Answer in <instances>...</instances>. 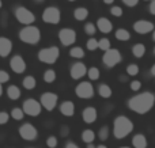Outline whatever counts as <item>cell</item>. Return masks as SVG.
<instances>
[{
    "label": "cell",
    "instance_id": "obj_56",
    "mask_svg": "<svg viewBox=\"0 0 155 148\" xmlns=\"http://www.w3.org/2000/svg\"><path fill=\"white\" fill-rule=\"evenodd\" d=\"M150 2H151V0H150Z\"/></svg>",
    "mask_w": 155,
    "mask_h": 148
},
{
    "label": "cell",
    "instance_id": "obj_8",
    "mask_svg": "<svg viewBox=\"0 0 155 148\" xmlns=\"http://www.w3.org/2000/svg\"><path fill=\"white\" fill-rule=\"evenodd\" d=\"M15 18L22 24H31L35 21V15L25 7H18L15 10Z\"/></svg>",
    "mask_w": 155,
    "mask_h": 148
},
{
    "label": "cell",
    "instance_id": "obj_35",
    "mask_svg": "<svg viewBox=\"0 0 155 148\" xmlns=\"http://www.w3.org/2000/svg\"><path fill=\"white\" fill-rule=\"evenodd\" d=\"M84 31H86V34H88V35H94L95 34V31H97V26L94 23H86L84 24Z\"/></svg>",
    "mask_w": 155,
    "mask_h": 148
},
{
    "label": "cell",
    "instance_id": "obj_28",
    "mask_svg": "<svg viewBox=\"0 0 155 148\" xmlns=\"http://www.w3.org/2000/svg\"><path fill=\"white\" fill-rule=\"evenodd\" d=\"M70 56L74 59H83L84 57V50H83L80 46H75V48H71L70 50Z\"/></svg>",
    "mask_w": 155,
    "mask_h": 148
},
{
    "label": "cell",
    "instance_id": "obj_50",
    "mask_svg": "<svg viewBox=\"0 0 155 148\" xmlns=\"http://www.w3.org/2000/svg\"><path fill=\"white\" fill-rule=\"evenodd\" d=\"M151 73H153V75H155V65L153 68H151Z\"/></svg>",
    "mask_w": 155,
    "mask_h": 148
},
{
    "label": "cell",
    "instance_id": "obj_1",
    "mask_svg": "<svg viewBox=\"0 0 155 148\" xmlns=\"http://www.w3.org/2000/svg\"><path fill=\"white\" fill-rule=\"evenodd\" d=\"M155 103V95L150 91L146 92H140V94L132 97L128 101V106L132 111L137 114H146L153 109Z\"/></svg>",
    "mask_w": 155,
    "mask_h": 148
},
{
    "label": "cell",
    "instance_id": "obj_23",
    "mask_svg": "<svg viewBox=\"0 0 155 148\" xmlns=\"http://www.w3.org/2000/svg\"><path fill=\"white\" fill-rule=\"evenodd\" d=\"M74 16H75L76 21H84L86 18L88 16V11L87 8H83V7H79L74 11Z\"/></svg>",
    "mask_w": 155,
    "mask_h": 148
},
{
    "label": "cell",
    "instance_id": "obj_13",
    "mask_svg": "<svg viewBox=\"0 0 155 148\" xmlns=\"http://www.w3.org/2000/svg\"><path fill=\"white\" fill-rule=\"evenodd\" d=\"M134 30L137 33V34H147V33H151L154 30V23L150 21H137L134 23Z\"/></svg>",
    "mask_w": 155,
    "mask_h": 148
},
{
    "label": "cell",
    "instance_id": "obj_41",
    "mask_svg": "<svg viewBox=\"0 0 155 148\" xmlns=\"http://www.w3.org/2000/svg\"><path fill=\"white\" fill-rule=\"evenodd\" d=\"M140 87H142V83H140L139 80H132L131 82V90H134V91H139Z\"/></svg>",
    "mask_w": 155,
    "mask_h": 148
},
{
    "label": "cell",
    "instance_id": "obj_47",
    "mask_svg": "<svg viewBox=\"0 0 155 148\" xmlns=\"http://www.w3.org/2000/svg\"><path fill=\"white\" fill-rule=\"evenodd\" d=\"M120 80L124 83V82H127V78H125V76H120Z\"/></svg>",
    "mask_w": 155,
    "mask_h": 148
},
{
    "label": "cell",
    "instance_id": "obj_34",
    "mask_svg": "<svg viewBox=\"0 0 155 148\" xmlns=\"http://www.w3.org/2000/svg\"><path fill=\"white\" fill-rule=\"evenodd\" d=\"M110 48V41L107 38H102V40L98 41V49L101 50H107Z\"/></svg>",
    "mask_w": 155,
    "mask_h": 148
},
{
    "label": "cell",
    "instance_id": "obj_31",
    "mask_svg": "<svg viewBox=\"0 0 155 148\" xmlns=\"http://www.w3.org/2000/svg\"><path fill=\"white\" fill-rule=\"evenodd\" d=\"M23 116H25L23 110L19 108H14L12 110H11V117H12L14 120H16V121H21V120L23 118Z\"/></svg>",
    "mask_w": 155,
    "mask_h": 148
},
{
    "label": "cell",
    "instance_id": "obj_45",
    "mask_svg": "<svg viewBox=\"0 0 155 148\" xmlns=\"http://www.w3.org/2000/svg\"><path fill=\"white\" fill-rule=\"evenodd\" d=\"M65 148H79V147H78L74 141H68V143L65 144Z\"/></svg>",
    "mask_w": 155,
    "mask_h": 148
},
{
    "label": "cell",
    "instance_id": "obj_39",
    "mask_svg": "<svg viewBox=\"0 0 155 148\" xmlns=\"http://www.w3.org/2000/svg\"><path fill=\"white\" fill-rule=\"evenodd\" d=\"M110 14L118 18V16L123 15V10H121V7H118V5H114V7L110 8Z\"/></svg>",
    "mask_w": 155,
    "mask_h": 148
},
{
    "label": "cell",
    "instance_id": "obj_30",
    "mask_svg": "<svg viewBox=\"0 0 155 148\" xmlns=\"http://www.w3.org/2000/svg\"><path fill=\"white\" fill-rule=\"evenodd\" d=\"M44 80H45V83H53L56 80V72L53 69H48L44 73Z\"/></svg>",
    "mask_w": 155,
    "mask_h": 148
},
{
    "label": "cell",
    "instance_id": "obj_7",
    "mask_svg": "<svg viewBox=\"0 0 155 148\" xmlns=\"http://www.w3.org/2000/svg\"><path fill=\"white\" fill-rule=\"evenodd\" d=\"M61 19V14L60 10L56 7H48L44 10L42 12V21L45 23H51V24H57Z\"/></svg>",
    "mask_w": 155,
    "mask_h": 148
},
{
    "label": "cell",
    "instance_id": "obj_21",
    "mask_svg": "<svg viewBox=\"0 0 155 148\" xmlns=\"http://www.w3.org/2000/svg\"><path fill=\"white\" fill-rule=\"evenodd\" d=\"M7 95L10 99L16 101V99H19V97H21V90H19V87L11 84V86L7 88Z\"/></svg>",
    "mask_w": 155,
    "mask_h": 148
},
{
    "label": "cell",
    "instance_id": "obj_52",
    "mask_svg": "<svg viewBox=\"0 0 155 148\" xmlns=\"http://www.w3.org/2000/svg\"><path fill=\"white\" fill-rule=\"evenodd\" d=\"M0 8H2V0H0Z\"/></svg>",
    "mask_w": 155,
    "mask_h": 148
},
{
    "label": "cell",
    "instance_id": "obj_55",
    "mask_svg": "<svg viewBox=\"0 0 155 148\" xmlns=\"http://www.w3.org/2000/svg\"><path fill=\"white\" fill-rule=\"evenodd\" d=\"M38 2H41V0H38Z\"/></svg>",
    "mask_w": 155,
    "mask_h": 148
},
{
    "label": "cell",
    "instance_id": "obj_42",
    "mask_svg": "<svg viewBox=\"0 0 155 148\" xmlns=\"http://www.w3.org/2000/svg\"><path fill=\"white\" fill-rule=\"evenodd\" d=\"M124 4H127L128 7H135V5H137V3H139V0H123Z\"/></svg>",
    "mask_w": 155,
    "mask_h": 148
},
{
    "label": "cell",
    "instance_id": "obj_14",
    "mask_svg": "<svg viewBox=\"0 0 155 148\" xmlns=\"http://www.w3.org/2000/svg\"><path fill=\"white\" fill-rule=\"evenodd\" d=\"M10 67L15 73H23L26 71V63H25V60L19 54H15L10 60Z\"/></svg>",
    "mask_w": 155,
    "mask_h": 148
},
{
    "label": "cell",
    "instance_id": "obj_43",
    "mask_svg": "<svg viewBox=\"0 0 155 148\" xmlns=\"http://www.w3.org/2000/svg\"><path fill=\"white\" fill-rule=\"evenodd\" d=\"M68 133H70V128H68V127H63L61 130H60V135H61L63 137H65Z\"/></svg>",
    "mask_w": 155,
    "mask_h": 148
},
{
    "label": "cell",
    "instance_id": "obj_51",
    "mask_svg": "<svg viewBox=\"0 0 155 148\" xmlns=\"http://www.w3.org/2000/svg\"><path fill=\"white\" fill-rule=\"evenodd\" d=\"M95 148H107V147L106 146H97Z\"/></svg>",
    "mask_w": 155,
    "mask_h": 148
},
{
    "label": "cell",
    "instance_id": "obj_54",
    "mask_svg": "<svg viewBox=\"0 0 155 148\" xmlns=\"http://www.w3.org/2000/svg\"><path fill=\"white\" fill-rule=\"evenodd\" d=\"M121 148H129V147H121Z\"/></svg>",
    "mask_w": 155,
    "mask_h": 148
},
{
    "label": "cell",
    "instance_id": "obj_27",
    "mask_svg": "<svg viewBox=\"0 0 155 148\" xmlns=\"http://www.w3.org/2000/svg\"><path fill=\"white\" fill-rule=\"evenodd\" d=\"M116 38H117L118 41H128L129 38H131V34H129V31L125 29H118L117 31H116Z\"/></svg>",
    "mask_w": 155,
    "mask_h": 148
},
{
    "label": "cell",
    "instance_id": "obj_38",
    "mask_svg": "<svg viewBox=\"0 0 155 148\" xmlns=\"http://www.w3.org/2000/svg\"><path fill=\"white\" fill-rule=\"evenodd\" d=\"M10 120V114L7 111H0V125H4Z\"/></svg>",
    "mask_w": 155,
    "mask_h": 148
},
{
    "label": "cell",
    "instance_id": "obj_37",
    "mask_svg": "<svg viewBox=\"0 0 155 148\" xmlns=\"http://www.w3.org/2000/svg\"><path fill=\"white\" fill-rule=\"evenodd\" d=\"M46 146L49 148H56L57 147V137L54 136H49L48 140H46Z\"/></svg>",
    "mask_w": 155,
    "mask_h": 148
},
{
    "label": "cell",
    "instance_id": "obj_10",
    "mask_svg": "<svg viewBox=\"0 0 155 148\" xmlns=\"http://www.w3.org/2000/svg\"><path fill=\"white\" fill-rule=\"evenodd\" d=\"M19 135H21V137L23 139V140L33 141L38 137V130L35 129L34 125L26 122V124H23L21 128H19Z\"/></svg>",
    "mask_w": 155,
    "mask_h": 148
},
{
    "label": "cell",
    "instance_id": "obj_53",
    "mask_svg": "<svg viewBox=\"0 0 155 148\" xmlns=\"http://www.w3.org/2000/svg\"><path fill=\"white\" fill-rule=\"evenodd\" d=\"M68 2H75V0H68Z\"/></svg>",
    "mask_w": 155,
    "mask_h": 148
},
{
    "label": "cell",
    "instance_id": "obj_26",
    "mask_svg": "<svg viewBox=\"0 0 155 148\" xmlns=\"http://www.w3.org/2000/svg\"><path fill=\"white\" fill-rule=\"evenodd\" d=\"M94 139H95V133H94L91 129H86V130H83V133H82V140L84 141L86 144L93 143Z\"/></svg>",
    "mask_w": 155,
    "mask_h": 148
},
{
    "label": "cell",
    "instance_id": "obj_24",
    "mask_svg": "<svg viewBox=\"0 0 155 148\" xmlns=\"http://www.w3.org/2000/svg\"><path fill=\"white\" fill-rule=\"evenodd\" d=\"M98 94L101 95L102 98H110L112 97V88H110L107 84H99L98 87Z\"/></svg>",
    "mask_w": 155,
    "mask_h": 148
},
{
    "label": "cell",
    "instance_id": "obj_9",
    "mask_svg": "<svg viewBox=\"0 0 155 148\" xmlns=\"http://www.w3.org/2000/svg\"><path fill=\"white\" fill-rule=\"evenodd\" d=\"M75 94L82 99H90L94 97V87L90 82H82L76 86Z\"/></svg>",
    "mask_w": 155,
    "mask_h": 148
},
{
    "label": "cell",
    "instance_id": "obj_40",
    "mask_svg": "<svg viewBox=\"0 0 155 148\" xmlns=\"http://www.w3.org/2000/svg\"><path fill=\"white\" fill-rule=\"evenodd\" d=\"M10 80V75H8L5 71H3V69H0V83H7V82Z\"/></svg>",
    "mask_w": 155,
    "mask_h": 148
},
{
    "label": "cell",
    "instance_id": "obj_12",
    "mask_svg": "<svg viewBox=\"0 0 155 148\" xmlns=\"http://www.w3.org/2000/svg\"><path fill=\"white\" fill-rule=\"evenodd\" d=\"M59 40L64 46H71L76 41V33L72 29H61L59 33Z\"/></svg>",
    "mask_w": 155,
    "mask_h": 148
},
{
    "label": "cell",
    "instance_id": "obj_3",
    "mask_svg": "<svg viewBox=\"0 0 155 148\" xmlns=\"http://www.w3.org/2000/svg\"><path fill=\"white\" fill-rule=\"evenodd\" d=\"M19 40L25 43H30V45H35L40 42L41 40V31L38 27L35 26H27L19 31Z\"/></svg>",
    "mask_w": 155,
    "mask_h": 148
},
{
    "label": "cell",
    "instance_id": "obj_6",
    "mask_svg": "<svg viewBox=\"0 0 155 148\" xmlns=\"http://www.w3.org/2000/svg\"><path fill=\"white\" fill-rule=\"evenodd\" d=\"M41 109H42V106H41V103L38 102V101H35L34 98H29V99H26L23 102L22 110H23V113L27 114V116L37 117V116H40Z\"/></svg>",
    "mask_w": 155,
    "mask_h": 148
},
{
    "label": "cell",
    "instance_id": "obj_17",
    "mask_svg": "<svg viewBox=\"0 0 155 148\" xmlns=\"http://www.w3.org/2000/svg\"><path fill=\"white\" fill-rule=\"evenodd\" d=\"M12 50V42L5 37H0V57H7Z\"/></svg>",
    "mask_w": 155,
    "mask_h": 148
},
{
    "label": "cell",
    "instance_id": "obj_46",
    "mask_svg": "<svg viewBox=\"0 0 155 148\" xmlns=\"http://www.w3.org/2000/svg\"><path fill=\"white\" fill-rule=\"evenodd\" d=\"M113 2H114V0H104V3H105V4H112Z\"/></svg>",
    "mask_w": 155,
    "mask_h": 148
},
{
    "label": "cell",
    "instance_id": "obj_48",
    "mask_svg": "<svg viewBox=\"0 0 155 148\" xmlns=\"http://www.w3.org/2000/svg\"><path fill=\"white\" fill-rule=\"evenodd\" d=\"M86 148H95V147L93 146V143H88V144H87V147H86Z\"/></svg>",
    "mask_w": 155,
    "mask_h": 148
},
{
    "label": "cell",
    "instance_id": "obj_2",
    "mask_svg": "<svg viewBox=\"0 0 155 148\" xmlns=\"http://www.w3.org/2000/svg\"><path fill=\"white\" fill-rule=\"evenodd\" d=\"M134 130V122L125 116H118L113 122V135L116 139H125Z\"/></svg>",
    "mask_w": 155,
    "mask_h": 148
},
{
    "label": "cell",
    "instance_id": "obj_25",
    "mask_svg": "<svg viewBox=\"0 0 155 148\" xmlns=\"http://www.w3.org/2000/svg\"><path fill=\"white\" fill-rule=\"evenodd\" d=\"M22 84H23V87L26 90H33L37 86V80H35L33 76H26V78L22 80Z\"/></svg>",
    "mask_w": 155,
    "mask_h": 148
},
{
    "label": "cell",
    "instance_id": "obj_16",
    "mask_svg": "<svg viewBox=\"0 0 155 148\" xmlns=\"http://www.w3.org/2000/svg\"><path fill=\"white\" fill-rule=\"evenodd\" d=\"M97 116H98V114H97V109L91 108V106L86 108L84 110H83V113H82L83 121H84L86 124H93V122H95Z\"/></svg>",
    "mask_w": 155,
    "mask_h": 148
},
{
    "label": "cell",
    "instance_id": "obj_19",
    "mask_svg": "<svg viewBox=\"0 0 155 148\" xmlns=\"http://www.w3.org/2000/svg\"><path fill=\"white\" fill-rule=\"evenodd\" d=\"M60 113L65 117H72L74 113H75V105L71 101H65L60 105Z\"/></svg>",
    "mask_w": 155,
    "mask_h": 148
},
{
    "label": "cell",
    "instance_id": "obj_29",
    "mask_svg": "<svg viewBox=\"0 0 155 148\" xmlns=\"http://www.w3.org/2000/svg\"><path fill=\"white\" fill-rule=\"evenodd\" d=\"M86 75L88 76V79H90V80H98L99 69L97 67H91L90 69H87V73H86Z\"/></svg>",
    "mask_w": 155,
    "mask_h": 148
},
{
    "label": "cell",
    "instance_id": "obj_11",
    "mask_svg": "<svg viewBox=\"0 0 155 148\" xmlns=\"http://www.w3.org/2000/svg\"><path fill=\"white\" fill-rule=\"evenodd\" d=\"M57 99H59V97H57L56 94H53V92H45V94L41 95L40 103L44 109H46L48 111H52L54 108H56Z\"/></svg>",
    "mask_w": 155,
    "mask_h": 148
},
{
    "label": "cell",
    "instance_id": "obj_20",
    "mask_svg": "<svg viewBox=\"0 0 155 148\" xmlns=\"http://www.w3.org/2000/svg\"><path fill=\"white\" fill-rule=\"evenodd\" d=\"M132 144H134L135 148H147V139L142 133L135 135L134 139H132Z\"/></svg>",
    "mask_w": 155,
    "mask_h": 148
},
{
    "label": "cell",
    "instance_id": "obj_49",
    "mask_svg": "<svg viewBox=\"0 0 155 148\" xmlns=\"http://www.w3.org/2000/svg\"><path fill=\"white\" fill-rule=\"evenodd\" d=\"M3 95V87H2V83H0V97Z\"/></svg>",
    "mask_w": 155,
    "mask_h": 148
},
{
    "label": "cell",
    "instance_id": "obj_4",
    "mask_svg": "<svg viewBox=\"0 0 155 148\" xmlns=\"http://www.w3.org/2000/svg\"><path fill=\"white\" fill-rule=\"evenodd\" d=\"M60 56V50L57 46H51V48L41 49L38 52V60L45 64H54Z\"/></svg>",
    "mask_w": 155,
    "mask_h": 148
},
{
    "label": "cell",
    "instance_id": "obj_22",
    "mask_svg": "<svg viewBox=\"0 0 155 148\" xmlns=\"http://www.w3.org/2000/svg\"><path fill=\"white\" fill-rule=\"evenodd\" d=\"M146 53V46L143 43H136V45L132 46V54H134L136 59H140L143 57Z\"/></svg>",
    "mask_w": 155,
    "mask_h": 148
},
{
    "label": "cell",
    "instance_id": "obj_32",
    "mask_svg": "<svg viewBox=\"0 0 155 148\" xmlns=\"http://www.w3.org/2000/svg\"><path fill=\"white\" fill-rule=\"evenodd\" d=\"M127 73H128L129 76H136L137 73H139V65L129 64L128 67H127Z\"/></svg>",
    "mask_w": 155,
    "mask_h": 148
},
{
    "label": "cell",
    "instance_id": "obj_5",
    "mask_svg": "<svg viewBox=\"0 0 155 148\" xmlns=\"http://www.w3.org/2000/svg\"><path fill=\"white\" fill-rule=\"evenodd\" d=\"M121 60H123V57H121L120 52L117 49H110V48L107 50H105V54L102 57V61L107 68H113L118 63H121Z\"/></svg>",
    "mask_w": 155,
    "mask_h": 148
},
{
    "label": "cell",
    "instance_id": "obj_18",
    "mask_svg": "<svg viewBox=\"0 0 155 148\" xmlns=\"http://www.w3.org/2000/svg\"><path fill=\"white\" fill-rule=\"evenodd\" d=\"M95 26L98 27V30L101 33H104V34H107V33H110L113 30L112 22H110L109 19H106V18H99L98 21H97Z\"/></svg>",
    "mask_w": 155,
    "mask_h": 148
},
{
    "label": "cell",
    "instance_id": "obj_15",
    "mask_svg": "<svg viewBox=\"0 0 155 148\" xmlns=\"http://www.w3.org/2000/svg\"><path fill=\"white\" fill-rule=\"evenodd\" d=\"M86 73H87V68H86V65L83 64V63L78 61L71 67V78L75 79V80L82 79Z\"/></svg>",
    "mask_w": 155,
    "mask_h": 148
},
{
    "label": "cell",
    "instance_id": "obj_44",
    "mask_svg": "<svg viewBox=\"0 0 155 148\" xmlns=\"http://www.w3.org/2000/svg\"><path fill=\"white\" fill-rule=\"evenodd\" d=\"M150 12L153 15H155V0H151V3H150Z\"/></svg>",
    "mask_w": 155,
    "mask_h": 148
},
{
    "label": "cell",
    "instance_id": "obj_36",
    "mask_svg": "<svg viewBox=\"0 0 155 148\" xmlns=\"http://www.w3.org/2000/svg\"><path fill=\"white\" fill-rule=\"evenodd\" d=\"M86 46H87V49L90 52L95 50V49H98V41L94 40V38H90V40L87 41V43H86Z\"/></svg>",
    "mask_w": 155,
    "mask_h": 148
},
{
    "label": "cell",
    "instance_id": "obj_33",
    "mask_svg": "<svg viewBox=\"0 0 155 148\" xmlns=\"http://www.w3.org/2000/svg\"><path fill=\"white\" fill-rule=\"evenodd\" d=\"M98 136H99V140H101V141L107 140V137H109V128H107V127H102L101 129H99Z\"/></svg>",
    "mask_w": 155,
    "mask_h": 148
}]
</instances>
